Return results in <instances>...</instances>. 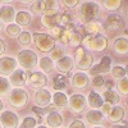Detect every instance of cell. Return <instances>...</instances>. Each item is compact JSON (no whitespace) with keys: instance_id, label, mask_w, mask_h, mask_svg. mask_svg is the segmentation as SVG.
<instances>
[{"instance_id":"obj_1","label":"cell","mask_w":128,"mask_h":128,"mask_svg":"<svg viewBox=\"0 0 128 128\" xmlns=\"http://www.w3.org/2000/svg\"><path fill=\"white\" fill-rule=\"evenodd\" d=\"M99 13H100V9H99V5L96 3H92V2H86L83 3L78 10V17H80V20L82 23H90L92 20L99 17Z\"/></svg>"},{"instance_id":"obj_2","label":"cell","mask_w":128,"mask_h":128,"mask_svg":"<svg viewBox=\"0 0 128 128\" xmlns=\"http://www.w3.org/2000/svg\"><path fill=\"white\" fill-rule=\"evenodd\" d=\"M82 44L92 51H102L108 48V38L104 35H92L82 38Z\"/></svg>"},{"instance_id":"obj_3","label":"cell","mask_w":128,"mask_h":128,"mask_svg":"<svg viewBox=\"0 0 128 128\" xmlns=\"http://www.w3.org/2000/svg\"><path fill=\"white\" fill-rule=\"evenodd\" d=\"M34 42L36 48L42 51V52H50L52 49H54L56 45H55V40L52 38L50 35L48 34H34Z\"/></svg>"},{"instance_id":"obj_4","label":"cell","mask_w":128,"mask_h":128,"mask_svg":"<svg viewBox=\"0 0 128 128\" xmlns=\"http://www.w3.org/2000/svg\"><path fill=\"white\" fill-rule=\"evenodd\" d=\"M94 63V56L88 51L84 50V48L80 46L76 51V67L80 70H90Z\"/></svg>"},{"instance_id":"obj_5","label":"cell","mask_w":128,"mask_h":128,"mask_svg":"<svg viewBox=\"0 0 128 128\" xmlns=\"http://www.w3.org/2000/svg\"><path fill=\"white\" fill-rule=\"evenodd\" d=\"M8 101L14 108H23L28 101V94L23 88H13L9 92Z\"/></svg>"},{"instance_id":"obj_6","label":"cell","mask_w":128,"mask_h":128,"mask_svg":"<svg viewBox=\"0 0 128 128\" xmlns=\"http://www.w3.org/2000/svg\"><path fill=\"white\" fill-rule=\"evenodd\" d=\"M18 62L24 69H31V68L36 67L37 55L32 50H22L18 52Z\"/></svg>"},{"instance_id":"obj_7","label":"cell","mask_w":128,"mask_h":128,"mask_svg":"<svg viewBox=\"0 0 128 128\" xmlns=\"http://www.w3.org/2000/svg\"><path fill=\"white\" fill-rule=\"evenodd\" d=\"M68 102H69V106H70V110L76 114H80L84 110V108H86L87 100L81 94H73Z\"/></svg>"},{"instance_id":"obj_8","label":"cell","mask_w":128,"mask_h":128,"mask_svg":"<svg viewBox=\"0 0 128 128\" xmlns=\"http://www.w3.org/2000/svg\"><path fill=\"white\" fill-rule=\"evenodd\" d=\"M46 82H48L46 76L41 72H32L28 76V84L32 88H36V90L44 88L46 86Z\"/></svg>"},{"instance_id":"obj_9","label":"cell","mask_w":128,"mask_h":128,"mask_svg":"<svg viewBox=\"0 0 128 128\" xmlns=\"http://www.w3.org/2000/svg\"><path fill=\"white\" fill-rule=\"evenodd\" d=\"M17 68V60L10 56L0 58V74L3 76H10Z\"/></svg>"},{"instance_id":"obj_10","label":"cell","mask_w":128,"mask_h":128,"mask_svg":"<svg viewBox=\"0 0 128 128\" xmlns=\"http://www.w3.org/2000/svg\"><path fill=\"white\" fill-rule=\"evenodd\" d=\"M0 124L4 128H17L18 115L10 110H5L0 114Z\"/></svg>"},{"instance_id":"obj_11","label":"cell","mask_w":128,"mask_h":128,"mask_svg":"<svg viewBox=\"0 0 128 128\" xmlns=\"http://www.w3.org/2000/svg\"><path fill=\"white\" fill-rule=\"evenodd\" d=\"M123 18L118 14H110L105 20L104 28L106 31H118L119 28L123 27Z\"/></svg>"},{"instance_id":"obj_12","label":"cell","mask_w":128,"mask_h":128,"mask_svg":"<svg viewBox=\"0 0 128 128\" xmlns=\"http://www.w3.org/2000/svg\"><path fill=\"white\" fill-rule=\"evenodd\" d=\"M110 64H112V60L109 56H104L100 63L98 64V66H95L94 68L90 69V73H91V76H99V74H105V73H108L110 70Z\"/></svg>"},{"instance_id":"obj_13","label":"cell","mask_w":128,"mask_h":128,"mask_svg":"<svg viewBox=\"0 0 128 128\" xmlns=\"http://www.w3.org/2000/svg\"><path fill=\"white\" fill-rule=\"evenodd\" d=\"M26 82H27V74L23 69L14 70L9 77V83L16 86V88H20V86H23Z\"/></svg>"},{"instance_id":"obj_14","label":"cell","mask_w":128,"mask_h":128,"mask_svg":"<svg viewBox=\"0 0 128 128\" xmlns=\"http://www.w3.org/2000/svg\"><path fill=\"white\" fill-rule=\"evenodd\" d=\"M88 83H90V78L86 73L78 72V73H74V76L72 77V86L74 88H78V90L86 88Z\"/></svg>"},{"instance_id":"obj_15","label":"cell","mask_w":128,"mask_h":128,"mask_svg":"<svg viewBox=\"0 0 128 128\" xmlns=\"http://www.w3.org/2000/svg\"><path fill=\"white\" fill-rule=\"evenodd\" d=\"M50 101H51V94L46 88L37 90V92L35 95V102H36V105H38V108L48 106Z\"/></svg>"},{"instance_id":"obj_16","label":"cell","mask_w":128,"mask_h":128,"mask_svg":"<svg viewBox=\"0 0 128 128\" xmlns=\"http://www.w3.org/2000/svg\"><path fill=\"white\" fill-rule=\"evenodd\" d=\"M60 16L62 14H59V13L51 14V16H45L44 14L41 17V23H42L44 27H46L49 30H52V28H55V27L59 26V23H60Z\"/></svg>"},{"instance_id":"obj_17","label":"cell","mask_w":128,"mask_h":128,"mask_svg":"<svg viewBox=\"0 0 128 128\" xmlns=\"http://www.w3.org/2000/svg\"><path fill=\"white\" fill-rule=\"evenodd\" d=\"M16 18V10L13 6L10 5H5V6H2L0 8V20L2 23L5 22V23H12Z\"/></svg>"},{"instance_id":"obj_18","label":"cell","mask_w":128,"mask_h":128,"mask_svg":"<svg viewBox=\"0 0 128 128\" xmlns=\"http://www.w3.org/2000/svg\"><path fill=\"white\" fill-rule=\"evenodd\" d=\"M74 66V62L70 56H64L56 62V69L60 73H69Z\"/></svg>"},{"instance_id":"obj_19","label":"cell","mask_w":128,"mask_h":128,"mask_svg":"<svg viewBox=\"0 0 128 128\" xmlns=\"http://www.w3.org/2000/svg\"><path fill=\"white\" fill-rule=\"evenodd\" d=\"M114 51L119 55L128 54V40L126 37H119L114 40Z\"/></svg>"},{"instance_id":"obj_20","label":"cell","mask_w":128,"mask_h":128,"mask_svg":"<svg viewBox=\"0 0 128 128\" xmlns=\"http://www.w3.org/2000/svg\"><path fill=\"white\" fill-rule=\"evenodd\" d=\"M87 102L88 105L91 106V108H94L95 110H98L99 108H101L102 104H104V100L98 94V92H95V91H91L88 94V99H87Z\"/></svg>"},{"instance_id":"obj_21","label":"cell","mask_w":128,"mask_h":128,"mask_svg":"<svg viewBox=\"0 0 128 128\" xmlns=\"http://www.w3.org/2000/svg\"><path fill=\"white\" fill-rule=\"evenodd\" d=\"M109 115V120L113 122V123H118L123 119L124 116V109L122 106H113L110 113L108 114Z\"/></svg>"},{"instance_id":"obj_22","label":"cell","mask_w":128,"mask_h":128,"mask_svg":"<svg viewBox=\"0 0 128 128\" xmlns=\"http://www.w3.org/2000/svg\"><path fill=\"white\" fill-rule=\"evenodd\" d=\"M86 119H87V122H90L91 124H100V123H102V120H104V115H102V113H101L100 110L92 109V110L87 112Z\"/></svg>"},{"instance_id":"obj_23","label":"cell","mask_w":128,"mask_h":128,"mask_svg":"<svg viewBox=\"0 0 128 128\" xmlns=\"http://www.w3.org/2000/svg\"><path fill=\"white\" fill-rule=\"evenodd\" d=\"M16 22H17V26H30L31 23V14L26 10H20L16 14Z\"/></svg>"},{"instance_id":"obj_24","label":"cell","mask_w":128,"mask_h":128,"mask_svg":"<svg viewBox=\"0 0 128 128\" xmlns=\"http://www.w3.org/2000/svg\"><path fill=\"white\" fill-rule=\"evenodd\" d=\"M51 98H52V101H54V105L58 109L66 108L68 104V99H67V96L64 92H55L54 96H51Z\"/></svg>"},{"instance_id":"obj_25","label":"cell","mask_w":128,"mask_h":128,"mask_svg":"<svg viewBox=\"0 0 128 128\" xmlns=\"http://www.w3.org/2000/svg\"><path fill=\"white\" fill-rule=\"evenodd\" d=\"M63 123V118L58 112H52L48 115V124L52 128H59Z\"/></svg>"},{"instance_id":"obj_26","label":"cell","mask_w":128,"mask_h":128,"mask_svg":"<svg viewBox=\"0 0 128 128\" xmlns=\"http://www.w3.org/2000/svg\"><path fill=\"white\" fill-rule=\"evenodd\" d=\"M38 67L41 68V70L44 72V73H50L52 72V68H54V63H52V60L48 56H44L40 63H38Z\"/></svg>"},{"instance_id":"obj_27","label":"cell","mask_w":128,"mask_h":128,"mask_svg":"<svg viewBox=\"0 0 128 128\" xmlns=\"http://www.w3.org/2000/svg\"><path fill=\"white\" fill-rule=\"evenodd\" d=\"M102 96H104V99H102V100H105L106 102L110 104V105H115L116 102L119 101V96H118V94H116L115 91H113V90L105 91Z\"/></svg>"},{"instance_id":"obj_28","label":"cell","mask_w":128,"mask_h":128,"mask_svg":"<svg viewBox=\"0 0 128 128\" xmlns=\"http://www.w3.org/2000/svg\"><path fill=\"white\" fill-rule=\"evenodd\" d=\"M46 10V2H35L31 5V12L34 14H42Z\"/></svg>"},{"instance_id":"obj_29","label":"cell","mask_w":128,"mask_h":128,"mask_svg":"<svg viewBox=\"0 0 128 128\" xmlns=\"http://www.w3.org/2000/svg\"><path fill=\"white\" fill-rule=\"evenodd\" d=\"M56 109L58 108H56L54 104L44 106V108H38V106H34V108H32V110H34L36 114H40V115H42V114H50L52 112H56Z\"/></svg>"},{"instance_id":"obj_30","label":"cell","mask_w":128,"mask_h":128,"mask_svg":"<svg viewBox=\"0 0 128 128\" xmlns=\"http://www.w3.org/2000/svg\"><path fill=\"white\" fill-rule=\"evenodd\" d=\"M64 55H66V50H64L63 48H59V46H55L50 51V59L51 60H56L58 62L62 58H64Z\"/></svg>"},{"instance_id":"obj_31","label":"cell","mask_w":128,"mask_h":128,"mask_svg":"<svg viewBox=\"0 0 128 128\" xmlns=\"http://www.w3.org/2000/svg\"><path fill=\"white\" fill-rule=\"evenodd\" d=\"M102 5L105 9L108 10H115V9H119L122 5L120 0H106V2H102Z\"/></svg>"},{"instance_id":"obj_32","label":"cell","mask_w":128,"mask_h":128,"mask_svg":"<svg viewBox=\"0 0 128 128\" xmlns=\"http://www.w3.org/2000/svg\"><path fill=\"white\" fill-rule=\"evenodd\" d=\"M100 31H101L100 23H92V22H90V23L86 24V32H88L90 36H92V35H99Z\"/></svg>"},{"instance_id":"obj_33","label":"cell","mask_w":128,"mask_h":128,"mask_svg":"<svg viewBox=\"0 0 128 128\" xmlns=\"http://www.w3.org/2000/svg\"><path fill=\"white\" fill-rule=\"evenodd\" d=\"M6 34L9 36H12V37H17V36L20 35V27L14 24V23H10L6 27Z\"/></svg>"},{"instance_id":"obj_34","label":"cell","mask_w":128,"mask_h":128,"mask_svg":"<svg viewBox=\"0 0 128 128\" xmlns=\"http://www.w3.org/2000/svg\"><path fill=\"white\" fill-rule=\"evenodd\" d=\"M116 87H118V91L122 94V95H128V78H122L119 80L118 84H116Z\"/></svg>"},{"instance_id":"obj_35","label":"cell","mask_w":128,"mask_h":128,"mask_svg":"<svg viewBox=\"0 0 128 128\" xmlns=\"http://www.w3.org/2000/svg\"><path fill=\"white\" fill-rule=\"evenodd\" d=\"M31 40H32L31 34H30V32H27V31L20 32V35L18 36V41H19V44H22V45H24V46L31 44Z\"/></svg>"},{"instance_id":"obj_36","label":"cell","mask_w":128,"mask_h":128,"mask_svg":"<svg viewBox=\"0 0 128 128\" xmlns=\"http://www.w3.org/2000/svg\"><path fill=\"white\" fill-rule=\"evenodd\" d=\"M112 74H113L114 78L122 80V78L126 77V70H124V68H122V67H119V66H116V67H114V68L112 69Z\"/></svg>"},{"instance_id":"obj_37","label":"cell","mask_w":128,"mask_h":128,"mask_svg":"<svg viewBox=\"0 0 128 128\" xmlns=\"http://www.w3.org/2000/svg\"><path fill=\"white\" fill-rule=\"evenodd\" d=\"M19 128H36V119L32 116H27L23 119V122L20 123Z\"/></svg>"},{"instance_id":"obj_38","label":"cell","mask_w":128,"mask_h":128,"mask_svg":"<svg viewBox=\"0 0 128 128\" xmlns=\"http://www.w3.org/2000/svg\"><path fill=\"white\" fill-rule=\"evenodd\" d=\"M9 91V81L4 77H0V96L5 95Z\"/></svg>"},{"instance_id":"obj_39","label":"cell","mask_w":128,"mask_h":128,"mask_svg":"<svg viewBox=\"0 0 128 128\" xmlns=\"http://www.w3.org/2000/svg\"><path fill=\"white\" fill-rule=\"evenodd\" d=\"M81 42H82V36L78 34L76 30H74L73 34H72V38H70V42H69V44H72L73 46H78Z\"/></svg>"},{"instance_id":"obj_40","label":"cell","mask_w":128,"mask_h":128,"mask_svg":"<svg viewBox=\"0 0 128 128\" xmlns=\"http://www.w3.org/2000/svg\"><path fill=\"white\" fill-rule=\"evenodd\" d=\"M104 82H105V80H104L102 76H95L94 80H92V86L94 87H102Z\"/></svg>"},{"instance_id":"obj_41","label":"cell","mask_w":128,"mask_h":128,"mask_svg":"<svg viewBox=\"0 0 128 128\" xmlns=\"http://www.w3.org/2000/svg\"><path fill=\"white\" fill-rule=\"evenodd\" d=\"M64 31V27H62V26H58V27H55V28H52L51 30V37L52 38H56V37H60V35H62V32Z\"/></svg>"},{"instance_id":"obj_42","label":"cell","mask_w":128,"mask_h":128,"mask_svg":"<svg viewBox=\"0 0 128 128\" xmlns=\"http://www.w3.org/2000/svg\"><path fill=\"white\" fill-rule=\"evenodd\" d=\"M68 24H70V17L68 14H62L60 16V23H59V26L64 27V26H68Z\"/></svg>"},{"instance_id":"obj_43","label":"cell","mask_w":128,"mask_h":128,"mask_svg":"<svg viewBox=\"0 0 128 128\" xmlns=\"http://www.w3.org/2000/svg\"><path fill=\"white\" fill-rule=\"evenodd\" d=\"M80 2H77V0H63L62 4L64 6H68V8H74Z\"/></svg>"},{"instance_id":"obj_44","label":"cell","mask_w":128,"mask_h":128,"mask_svg":"<svg viewBox=\"0 0 128 128\" xmlns=\"http://www.w3.org/2000/svg\"><path fill=\"white\" fill-rule=\"evenodd\" d=\"M110 110H112V105H110V104H108V102L102 104V106H101V113H102V115H104V114H109Z\"/></svg>"},{"instance_id":"obj_45","label":"cell","mask_w":128,"mask_h":128,"mask_svg":"<svg viewBox=\"0 0 128 128\" xmlns=\"http://www.w3.org/2000/svg\"><path fill=\"white\" fill-rule=\"evenodd\" d=\"M69 128H86V126H84L81 120H74V122L70 123Z\"/></svg>"},{"instance_id":"obj_46","label":"cell","mask_w":128,"mask_h":128,"mask_svg":"<svg viewBox=\"0 0 128 128\" xmlns=\"http://www.w3.org/2000/svg\"><path fill=\"white\" fill-rule=\"evenodd\" d=\"M4 51H5V42L0 38V55H3Z\"/></svg>"},{"instance_id":"obj_47","label":"cell","mask_w":128,"mask_h":128,"mask_svg":"<svg viewBox=\"0 0 128 128\" xmlns=\"http://www.w3.org/2000/svg\"><path fill=\"white\" fill-rule=\"evenodd\" d=\"M104 84H106V91H109V90H112V87H113V82L112 81H106V82H104Z\"/></svg>"},{"instance_id":"obj_48","label":"cell","mask_w":128,"mask_h":128,"mask_svg":"<svg viewBox=\"0 0 128 128\" xmlns=\"http://www.w3.org/2000/svg\"><path fill=\"white\" fill-rule=\"evenodd\" d=\"M113 128H128L127 126H114Z\"/></svg>"},{"instance_id":"obj_49","label":"cell","mask_w":128,"mask_h":128,"mask_svg":"<svg viewBox=\"0 0 128 128\" xmlns=\"http://www.w3.org/2000/svg\"><path fill=\"white\" fill-rule=\"evenodd\" d=\"M0 110H3V101L0 100Z\"/></svg>"},{"instance_id":"obj_50","label":"cell","mask_w":128,"mask_h":128,"mask_svg":"<svg viewBox=\"0 0 128 128\" xmlns=\"http://www.w3.org/2000/svg\"><path fill=\"white\" fill-rule=\"evenodd\" d=\"M124 70H126V74H127V76H128V66L126 67V69H124Z\"/></svg>"},{"instance_id":"obj_51","label":"cell","mask_w":128,"mask_h":128,"mask_svg":"<svg viewBox=\"0 0 128 128\" xmlns=\"http://www.w3.org/2000/svg\"><path fill=\"white\" fill-rule=\"evenodd\" d=\"M3 30V23H2V20H0V31Z\"/></svg>"},{"instance_id":"obj_52","label":"cell","mask_w":128,"mask_h":128,"mask_svg":"<svg viewBox=\"0 0 128 128\" xmlns=\"http://www.w3.org/2000/svg\"><path fill=\"white\" fill-rule=\"evenodd\" d=\"M36 128H48V127H45V126H38V127H36Z\"/></svg>"},{"instance_id":"obj_53","label":"cell","mask_w":128,"mask_h":128,"mask_svg":"<svg viewBox=\"0 0 128 128\" xmlns=\"http://www.w3.org/2000/svg\"><path fill=\"white\" fill-rule=\"evenodd\" d=\"M92 128H102V127H92Z\"/></svg>"},{"instance_id":"obj_54","label":"cell","mask_w":128,"mask_h":128,"mask_svg":"<svg viewBox=\"0 0 128 128\" xmlns=\"http://www.w3.org/2000/svg\"><path fill=\"white\" fill-rule=\"evenodd\" d=\"M127 105H128V100H127Z\"/></svg>"},{"instance_id":"obj_55","label":"cell","mask_w":128,"mask_h":128,"mask_svg":"<svg viewBox=\"0 0 128 128\" xmlns=\"http://www.w3.org/2000/svg\"><path fill=\"white\" fill-rule=\"evenodd\" d=\"M0 128H2V124H0Z\"/></svg>"}]
</instances>
